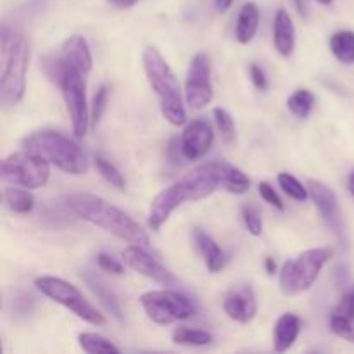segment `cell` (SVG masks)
Listing matches in <instances>:
<instances>
[{"label":"cell","instance_id":"17","mask_svg":"<svg viewBox=\"0 0 354 354\" xmlns=\"http://www.w3.org/2000/svg\"><path fill=\"white\" fill-rule=\"evenodd\" d=\"M61 57L68 62V66H71L73 69L80 71L82 75H86L92 69L93 59L88 41L80 37V35H73V37L66 38L62 41Z\"/></svg>","mask_w":354,"mask_h":354},{"label":"cell","instance_id":"20","mask_svg":"<svg viewBox=\"0 0 354 354\" xmlns=\"http://www.w3.org/2000/svg\"><path fill=\"white\" fill-rule=\"evenodd\" d=\"M192 235L197 249H199L204 261H206L207 270H209L211 273L221 272V270L225 268V265H227V256H225L223 249L216 244V241H214L211 235H207L206 232L201 230V228H196Z\"/></svg>","mask_w":354,"mask_h":354},{"label":"cell","instance_id":"22","mask_svg":"<svg viewBox=\"0 0 354 354\" xmlns=\"http://www.w3.org/2000/svg\"><path fill=\"white\" fill-rule=\"evenodd\" d=\"M259 28V9L254 2L244 3L237 17V26H235V38L239 44L245 45L252 41Z\"/></svg>","mask_w":354,"mask_h":354},{"label":"cell","instance_id":"16","mask_svg":"<svg viewBox=\"0 0 354 354\" xmlns=\"http://www.w3.org/2000/svg\"><path fill=\"white\" fill-rule=\"evenodd\" d=\"M328 328L337 337L354 342V287L342 296L341 303L330 311Z\"/></svg>","mask_w":354,"mask_h":354},{"label":"cell","instance_id":"10","mask_svg":"<svg viewBox=\"0 0 354 354\" xmlns=\"http://www.w3.org/2000/svg\"><path fill=\"white\" fill-rule=\"evenodd\" d=\"M59 88L62 90L66 109L71 118V127L76 137H85L88 130V106H86V85L83 75L71 66L66 71Z\"/></svg>","mask_w":354,"mask_h":354},{"label":"cell","instance_id":"4","mask_svg":"<svg viewBox=\"0 0 354 354\" xmlns=\"http://www.w3.org/2000/svg\"><path fill=\"white\" fill-rule=\"evenodd\" d=\"M144 71L151 88L161 102V113L173 127H182L187 123V111L183 106L182 88L175 73L169 68L166 59L159 54L158 48L147 47L142 55Z\"/></svg>","mask_w":354,"mask_h":354},{"label":"cell","instance_id":"32","mask_svg":"<svg viewBox=\"0 0 354 354\" xmlns=\"http://www.w3.org/2000/svg\"><path fill=\"white\" fill-rule=\"evenodd\" d=\"M242 220H244V225L245 228H248L249 234L254 235V237H259V235H261L263 218L258 207L252 206V204H244V206H242Z\"/></svg>","mask_w":354,"mask_h":354},{"label":"cell","instance_id":"41","mask_svg":"<svg viewBox=\"0 0 354 354\" xmlns=\"http://www.w3.org/2000/svg\"><path fill=\"white\" fill-rule=\"evenodd\" d=\"M348 189H349V192H351L353 197H354V169H353L351 175H349V178H348Z\"/></svg>","mask_w":354,"mask_h":354},{"label":"cell","instance_id":"25","mask_svg":"<svg viewBox=\"0 0 354 354\" xmlns=\"http://www.w3.org/2000/svg\"><path fill=\"white\" fill-rule=\"evenodd\" d=\"M330 50L335 57L344 64H351L354 62V31L342 30L337 31L330 37Z\"/></svg>","mask_w":354,"mask_h":354},{"label":"cell","instance_id":"33","mask_svg":"<svg viewBox=\"0 0 354 354\" xmlns=\"http://www.w3.org/2000/svg\"><path fill=\"white\" fill-rule=\"evenodd\" d=\"M107 100H109V86L100 85L99 90H97L95 97H93V106H92V124L97 127L102 118L104 111H106Z\"/></svg>","mask_w":354,"mask_h":354},{"label":"cell","instance_id":"19","mask_svg":"<svg viewBox=\"0 0 354 354\" xmlns=\"http://www.w3.org/2000/svg\"><path fill=\"white\" fill-rule=\"evenodd\" d=\"M301 318L294 313H283L277 320L273 328V349L277 353H286L296 344L301 334Z\"/></svg>","mask_w":354,"mask_h":354},{"label":"cell","instance_id":"23","mask_svg":"<svg viewBox=\"0 0 354 354\" xmlns=\"http://www.w3.org/2000/svg\"><path fill=\"white\" fill-rule=\"evenodd\" d=\"M171 341L180 346H189V348H203L214 341L213 335L201 328L190 327H176L171 334Z\"/></svg>","mask_w":354,"mask_h":354},{"label":"cell","instance_id":"39","mask_svg":"<svg viewBox=\"0 0 354 354\" xmlns=\"http://www.w3.org/2000/svg\"><path fill=\"white\" fill-rule=\"evenodd\" d=\"M234 3V0H214V6L220 12H225V10L230 9V6Z\"/></svg>","mask_w":354,"mask_h":354},{"label":"cell","instance_id":"27","mask_svg":"<svg viewBox=\"0 0 354 354\" xmlns=\"http://www.w3.org/2000/svg\"><path fill=\"white\" fill-rule=\"evenodd\" d=\"M315 100L317 99H315L313 92H310V90L306 88H299L287 99V107H289V111L294 116L304 120V118L310 116L311 111H313Z\"/></svg>","mask_w":354,"mask_h":354},{"label":"cell","instance_id":"7","mask_svg":"<svg viewBox=\"0 0 354 354\" xmlns=\"http://www.w3.org/2000/svg\"><path fill=\"white\" fill-rule=\"evenodd\" d=\"M35 286L44 296L64 306L66 310H69L86 324L95 325V327H102V325L107 324L106 317L92 303H88L86 297L73 283L66 282L59 277L44 275L35 280Z\"/></svg>","mask_w":354,"mask_h":354},{"label":"cell","instance_id":"1","mask_svg":"<svg viewBox=\"0 0 354 354\" xmlns=\"http://www.w3.org/2000/svg\"><path fill=\"white\" fill-rule=\"evenodd\" d=\"M230 168L232 165L223 161L204 162L171 187L159 192L149 207V227L159 232L176 207L190 201L209 197L218 189H225Z\"/></svg>","mask_w":354,"mask_h":354},{"label":"cell","instance_id":"14","mask_svg":"<svg viewBox=\"0 0 354 354\" xmlns=\"http://www.w3.org/2000/svg\"><path fill=\"white\" fill-rule=\"evenodd\" d=\"M308 190H310V197L313 199L315 206L318 207L320 214L324 216L325 223L342 241V237H344V223H342L341 206H339V199L334 190L327 183L320 182V180H310Z\"/></svg>","mask_w":354,"mask_h":354},{"label":"cell","instance_id":"15","mask_svg":"<svg viewBox=\"0 0 354 354\" xmlns=\"http://www.w3.org/2000/svg\"><path fill=\"white\" fill-rule=\"evenodd\" d=\"M223 311L228 318L241 325H248L258 313V301L251 286L239 283L234 286L223 299Z\"/></svg>","mask_w":354,"mask_h":354},{"label":"cell","instance_id":"9","mask_svg":"<svg viewBox=\"0 0 354 354\" xmlns=\"http://www.w3.org/2000/svg\"><path fill=\"white\" fill-rule=\"evenodd\" d=\"M140 304L149 320L158 325H169L196 315V306L185 294L176 290H151L140 296Z\"/></svg>","mask_w":354,"mask_h":354},{"label":"cell","instance_id":"34","mask_svg":"<svg viewBox=\"0 0 354 354\" xmlns=\"http://www.w3.org/2000/svg\"><path fill=\"white\" fill-rule=\"evenodd\" d=\"M258 190H259V196H261V199L265 201V203H268L270 206L277 207L279 211H283V203L282 199H280V196L277 194V190L273 189L272 185H270L268 182H261L258 185Z\"/></svg>","mask_w":354,"mask_h":354},{"label":"cell","instance_id":"8","mask_svg":"<svg viewBox=\"0 0 354 354\" xmlns=\"http://www.w3.org/2000/svg\"><path fill=\"white\" fill-rule=\"evenodd\" d=\"M50 178V162L30 151L16 152L2 161V180L23 189H41Z\"/></svg>","mask_w":354,"mask_h":354},{"label":"cell","instance_id":"5","mask_svg":"<svg viewBox=\"0 0 354 354\" xmlns=\"http://www.w3.org/2000/svg\"><path fill=\"white\" fill-rule=\"evenodd\" d=\"M24 151L41 156L50 165L69 175H83L88 169V158L85 151L71 138L59 131L41 130L30 135L23 142Z\"/></svg>","mask_w":354,"mask_h":354},{"label":"cell","instance_id":"30","mask_svg":"<svg viewBox=\"0 0 354 354\" xmlns=\"http://www.w3.org/2000/svg\"><path fill=\"white\" fill-rule=\"evenodd\" d=\"M95 168L99 169V173L102 175V178L107 183L114 187L118 190H124V178L120 173V169L113 165L111 161H107L102 156H95Z\"/></svg>","mask_w":354,"mask_h":354},{"label":"cell","instance_id":"35","mask_svg":"<svg viewBox=\"0 0 354 354\" xmlns=\"http://www.w3.org/2000/svg\"><path fill=\"white\" fill-rule=\"evenodd\" d=\"M97 265H99L104 272L114 273V275H123L124 273L123 265H121L116 258L107 254V252H99V254H97Z\"/></svg>","mask_w":354,"mask_h":354},{"label":"cell","instance_id":"12","mask_svg":"<svg viewBox=\"0 0 354 354\" xmlns=\"http://www.w3.org/2000/svg\"><path fill=\"white\" fill-rule=\"evenodd\" d=\"M214 131L213 127L204 118H196L187 127L183 128L182 137H180V151L183 159L187 161H197L204 158L213 147Z\"/></svg>","mask_w":354,"mask_h":354},{"label":"cell","instance_id":"2","mask_svg":"<svg viewBox=\"0 0 354 354\" xmlns=\"http://www.w3.org/2000/svg\"><path fill=\"white\" fill-rule=\"evenodd\" d=\"M66 204L76 216L109 232L114 237L128 244L142 245L145 249L151 248V239L147 232L133 218H130L124 211L113 206L102 197H97L93 194H73L66 197Z\"/></svg>","mask_w":354,"mask_h":354},{"label":"cell","instance_id":"21","mask_svg":"<svg viewBox=\"0 0 354 354\" xmlns=\"http://www.w3.org/2000/svg\"><path fill=\"white\" fill-rule=\"evenodd\" d=\"M83 280H85L86 287L92 290L93 296L97 297V301L102 304L104 310H106L107 313H111V317H113L114 320L120 322V324H124L123 310H121L120 303H118V299H116V296H114V294L111 292V290L107 289L106 286H104L102 280L97 279V277L92 275L90 272L83 273Z\"/></svg>","mask_w":354,"mask_h":354},{"label":"cell","instance_id":"31","mask_svg":"<svg viewBox=\"0 0 354 354\" xmlns=\"http://www.w3.org/2000/svg\"><path fill=\"white\" fill-rule=\"evenodd\" d=\"M213 116H214V121H216L218 130H220L221 137H223V140L227 142V144L234 142L235 121L234 118H232V114L228 113L227 109H223V107H216V109L213 111Z\"/></svg>","mask_w":354,"mask_h":354},{"label":"cell","instance_id":"18","mask_svg":"<svg viewBox=\"0 0 354 354\" xmlns=\"http://www.w3.org/2000/svg\"><path fill=\"white\" fill-rule=\"evenodd\" d=\"M273 45L283 57H289L296 47V28L286 9H279L273 17Z\"/></svg>","mask_w":354,"mask_h":354},{"label":"cell","instance_id":"26","mask_svg":"<svg viewBox=\"0 0 354 354\" xmlns=\"http://www.w3.org/2000/svg\"><path fill=\"white\" fill-rule=\"evenodd\" d=\"M80 348L88 354H106V353H120V348L114 346L109 339L102 337L99 334H92V332H83L78 335Z\"/></svg>","mask_w":354,"mask_h":354},{"label":"cell","instance_id":"36","mask_svg":"<svg viewBox=\"0 0 354 354\" xmlns=\"http://www.w3.org/2000/svg\"><path fill=\"white\" fill-rule=\"evenodd\" d=\"M249 76H251V82L256 88L261 90V92H266V90H268L270 83L268 78H266V73L263 71V68H259L258 64H251V68H249Z\"/></svg>","mask_w":354,"mask_h":354},{"label":"cell","instance_id":"38","mask_svg":"<svg viewBox=\"0 0 354 354\" xmlns=\"http://www.w3.org/2000/svg\"><path fill=\"white\" fill-rule=\"evenodd\" d=\"M107 2L118 9H128V7H133L138 0H107Z\"/></svg>","mask_w":354,"mask_h":354},{"label":"cell","instance_id":"3","mask_svg":"<svg viewBox=\"0 0 354 354\" xmlns=\"http://www.w3.org/2000/svg\"><path fill=\"white\" fill-rule=\"evenodd\" d=\"M2 78H0V99L6 107H14L23 100L26 92V71L30 64L31 45L21 31L2 26Z\"/></svg>","mask_w":354,"mask_h":354},{"label":"cell","instance_id":"29","mask_svg":"<svg viewBox=\"0 0 354 354\" xmlns=\"http://www.w3.org/2000/svg\"><path fill=\"white\" fill-rule=\"evenodd\" d=\"M68 68V62H66L61 55H59V57H55V55H47V57L41 59V69H44L45 76L57 86L61 85Z\"/></svg>","mask_w":354,"mask_h":354},{"label":"cell","instance_id":"40","mask_svg":"<svg viewBox=\"0 0 354 354\" xmlns=\"http://www.w3.org/2000/svg\"><path fill=\"white\" fill-rule=\"evenodd\" d=\"M265 268L270 275H275L277 273V263L273 261V258H266L265 259Z\"/></svg>","mask_w":354,"mask_h":354},{"label":"cell","instance_id":"28","mask_svg":"<svg viewBox=\"0 0 354 354\" xmlns=\"http://www.w3.org/2000/svg\"><path fill=\"white\" fill-rule=\"evenodd\" d=\"M279 185L280 189L283 190V192L287 194L289 197H292V199L296 201H306L308 197H310V190H308V185L304 187L303 183L299 182V180L296 178L294 175H290V173H286L282 171L279 175Z\"/></svg>","mask_w":354,"mask_h":354},{"label":"cell","instance_id":"37","mask_svg":"<svg viewBox=\"0 0 354 354\" xmlns=\"http://www.w3.org/2000/svg\"><path fill=\"white\" fill-rule=\"evenodd\" d=\"M294 3H296V9L299 12V16L308 19L310 17V3H308V0H294Z\"/></svg>","mask_w":354,"mask_h":354},{"label":"cell","instance_id":"11","mask_svg":"<svg viewBox=\"0 0 354 354\" xmlns=\"http://www.w3.org/2000/svg\"><path fill=\"white\" fill-rule=\"evenodd\" d=\"M185 99L192 109H203L213 100L211 64L204 52H197L190 61L185 80Z\"/></svg>","mask_w":354,"mask_h":354},{"label":"cell","instance_id":"6","mask_svg":"<svg viewBox=\"0 0 354 354\" xmlns=\"http://www.w3.org/2000/svg\"><path fill=\"white\" fill-rule=\"evenodd\" d=\"M334 251L328 248L308 249L296 259H287L280 270V289L286 296L306 292L317 282L324 266L330 261Z\"/></svg>","mask_w":354,"mask_h":354},{"label":"cell","instance_id":"24","mask_svg":"<svg viewBox=\"0 0 354 354\" xmlns=\"http://www.w3.org/2000/svg\"><path fill=\"white\" fill-rule=\"evenodd\" d=\"M3 197H6L7 206H9L14 213L26 214L31 213L35 207V196L30 192V189L10 185L7 187L6 192H3Z\"/></svg>","mask_w":354,"mask_h":354},{"label":"cell","instance_id":"13","mask_svg":"<svg viewBox=\"0 0 354 354\" xmlns=\"http://www.w3.org/2000/svg\"><path fill=\"white\" fill-rule=\"evenodd\" d=\"M123 258L124 263L131 270L138 272L140 275L147 277V279L154 280V282L161 283V286L168 287L178 283V279L166 266H162L154 256L149 254L147 249L142 248V245H128L127 249H123Z\"/></svg>","mask_w":354,"mask_h":354},{"label":"cell","instance_id":"42","mask_svg":"<svg viewBox=\"0 0 354 354\" xmlns=\"http://www.w3.org/2000/svg\"><path fill=\"white\" fill-rule=\"evenodd\" d=\"M318 3H322V6H330L332 0H317Z\"/></svg>","mask_w":354,"mask_h":354}]
</instances>
